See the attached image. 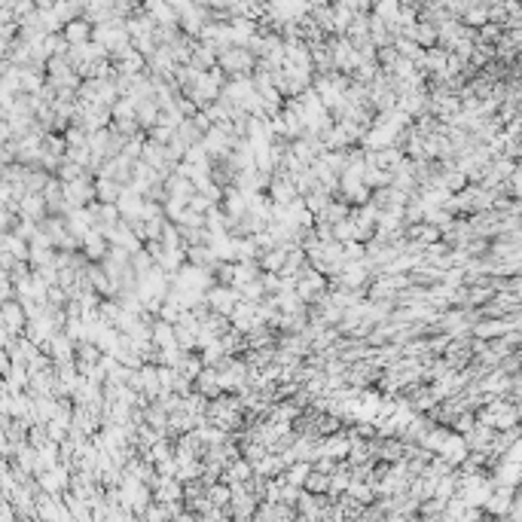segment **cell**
<instances>
[{"mask_svg":"<svg viewBox=\"0 0 522 522\" xmlns=\"http://www.w3.org/2000/svg\"><path fill=\"white\" fill-rule=\"evenodd\" d=\"M141 208H144V196L135 193L131 187H122L120 198H116V211H120V220H141Z\"/></svg>","mask_w":522,"mask_h":522,"instance_id":"5b68a950","label":"cell"},{"mask_svg":"<svg viewBox=\"0 0 522 522\" xmlns=\"http://www.w3.org/2000/svg\"><path fill=\"white\" fill-rule=\"evenodd\" d=\"M474 425H476L474 413H461V416H455V418H452L449 428H452V431H458V434H467L470 428H474Z\"/></svg>","mask_w":522,"mask_h":522,"instance_id":"ac0fdd59","label":"cell"},{"mask_svg":"<svg viewBox=\"0 0 522 522\" xmlns=\"http://www.w3.org/2000/svg\"><path fill=\"white\" fill-rule=\"evenodd\" d=\"M205 303H208L211 312L226 315V318H230L232 308L239 306L241 299H239V290H235V288H220V284H211L208 293H205Z\"/></svg>","mask_w":522,"mask_h":522,"instance_id":"7a4b0ae2","label":"cell"},{"mask_svg":"<svg viewBox=\"0 0 522 522\" xmlns=\"http://www.w3.org/2000/svg\"><path fill=\"white\" fill-rule=\"evenodd\" d=\"M248 476H254V465H251V461H232L230 470H226V480L235 483V486H239V483H245Z\"/></svg>","mask_w":522,"mask_h":522,"instance_id":"5bb4252c","label":"cell"},{"mask_svg":"<svg viewBox=\"0 0 522 522\" xmlns=\"http://www.w3.org/2000/svg\"><path fill=\"white\" fill-rule=\"evenodd\" d=\"M254 62L257 58L241 46H226L217 53V68L226 73V80H239V77H251L254 73Z\"/></svg>","mask_w":522,"mask_h":522,"instance_id":"6da1fadb","label":"cell"},{"mask_svg":"<svg viewBox=\"0 0 522 522\" xmlns=\"http://www.w3.org/2000/svg\"><path fill=\"white\" fill-rule=\"evenodd\" d=\"M122 187L116 180H95V202L98 205H116Z\"/></svg>","mask_w":522,"mask_h":522,"instance_id":"8fae6325","label":"cell"},{"mask_svg":"<svg viewBox=\"0 0 522 522\" xmlns=\"http://www.w3.org/2000/svg\"><path fill=\"white\" fill-rule=\"evenodd\" d=\"M397 12H400V0H382V3L373 6L370 16H373V19H379L382 25H391V21L397 19Z\"/></svg>","mask_w":522,"mask_h":522,"instance_id":"7c38bea8","label":"cell"},{"mask_svg":"<svg viewBox=\"0 0 522 522\" xmlns=\"http://www.w3.org/2000/svg\"><path fill=\"white\" fill-rule=\"evenodd\" d=\"M413 43L418 49H434L437 46V28L425 25V21H418L416 31H413Z\"/></svg>","mask_w":522,"mask_h":522,"instance_id":"4fadbf2b","label":"cell"},{"mask_svg":"<svg viewBox=\"0 0 522 522\" xmlns=\"http://www.w3.org/2000/svg\"><path fill=\"white\" fill-rule=\"evenodd\" d=\"M284 260H288V251H281V248H272V251L257 257V266H260V272H272V275H278V272L284 269Z\"/></svg>","mask_w":522,"mask_h":522,"instance_id":"30bf717a","label":"cell"},{"mask_svg":"<svg viewBox=\"0 0 522 522\" xmlns=\"http://www.w3.org/2000/svg\"><path fill=\"white\" fill-rule=\"evenodd\" d=\"M364 257H366V251L360 241H345L342 245V263H360Z\"/></svg>","mask_w":522,"mask_h":522,"instance_id":"2e32d148","label":"cell"},{"mask_svg":"<svg viewBox=\"0 0 522 522\" xmlns=\"http://www.w3.org/2000/svg\"><path fill=\"white\" fill-rule=\"evenodd\" d=\"M107 248H110L107 239L98 230H89L86 232V239L80 241V254L86 257V263H101L107 257Z\"/></svg>","mask_w":522,"mask_h":522,"instance_id":"277c9868","label":"cell"},{"mask_svg":"<svg viewBox=\"0 0 522 522\" xmlns=\"http://www.w3.org/2000/svg\"><path fill=\"white\" fill-rule=\"evenodd\" d=\"M150 342H153V348H174V327L156 318L150 327Z\"/></svg>","mask_w":522,"mask_h":522,"instance_id":"9c48e42d","label":"cell"},{"mask_svg":"<svg viewBox=\"0 0 522 522\" xmlns=\"http://www.w3.org/2000/svg\"><path fill=\"white\" fill-rule=\"evenodd\" d=\"M260 278V266L257 260H241V263H232V288L241 290L245 284H251Z\"/></svg>","mask_w":522,"mask_h":522,"instance_id":"ba28073f","label":"cell"},{"mask_svg":"<svg viewBox=\"0 0 522 522\" xmlns=\"http://www.w3.org/2000/svg\"><path fill=\"white\" fill-rule=\"evenodd\" d=\"M62 37L68 40V46H80V43H89L92 40V25L86 19H73L62 28Z\"/></svg>","mask_w":522,"mask_h":522,"instance_id":"52a82bcc","label":"cell"},{"mask_svg":"<svg viewBox=\"0 0 522 522\" xmlns=\"http://www.w3.org/2000/svg\"><path fill=\"white\" fill-rule=\"evenodd\" d=\"M0 324L6 327V333H19L21 327H25V308L16 299H6L3 306H0Z\"/></svg>","mask_w":522,"mask_h":522,"instance_id":"8992f818","label":"cell"},{"mask_svg":"<svg viewBox=\"0 0 522 522\" xmlns=\"http://www.w3.org/2000/svg\"><path fill=\"white\" fill-rule=\"evenodd\" d=\"M62 196L68 198L73 208H86V205H92V198H95V180H89L83 174V178H77L71 183H62Z\"/></svg>","mask_w":522,"mask_h":522,"instance_id":"3957f363","label":"cell"},{"mask_svg":"<svg viewBox=\"0 0 522 522\" xmlns=\"http://www.w3.org/2000/svg\"><path fill=\"white\" fill-rule=\"evenodd\" d=\"M257 245L251 239H235V263H241V260H257Z\"/></svg>","mask_w":522,"mask_h":522,"instance_id":"9a60e30c","label":"cell"},{"mask_svg":"<svg viewBox=\"0 0 522 522\" xmlns=\"http://www.w3.org/2000/svg\"><path fill=\"white\" fill-rule=\"evenodd\" d=\"M303 486H306L308 492H315V495H318V492H324V489L330 486V476L318 474V470H312V474L306 476V483H303Z\"/></svg>","mask_w":522,"mask_h":522,"instance_id":"e0dca14e","label":"cell"},{"mask_svg":"<svg viewBox=\"0 0 522 522\" xmlns=\"http://www.w3.org/2000/svg\"><path fill=\"white\" fill-rule=\"evenodd\" d=\"M211 501H214L217 507H223V504H230V498H232V492L226 489V486H211Z\"/></svg>","mask_w":522,"mask_h":522,"instance_id":"d6986e66","label":"cell"}]
</instances>
